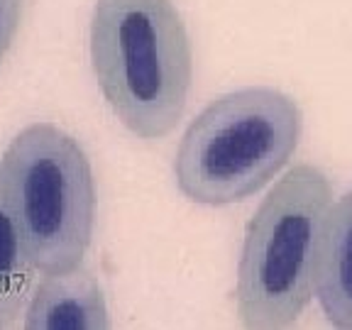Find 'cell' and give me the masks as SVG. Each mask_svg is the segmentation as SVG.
Returning a JSON list of instances; mask_svg holds the SVG:
<instances>
[{
    "label": "cell",
    "mask_w": 352,
    "mask_h": 330,
    "mask_svg": "<svg viewBox=\"0 0 352 330\" xmlns=\"http://www.w3.org/2000/svg\"><path fill=\"white\" fill-rule=\"evenodd\" d=\"M91 66L113 116L140 140L174 132L193 83V47L174 0H96Z\"/></svg>",
    "instance_id": "6da1fadb"
},
{
    "label": "cell",
    "mask_w": 352,
    "mask_h": 330,
    "mask_svg": "<svg viewBox=\"0 0 352 330\" xmlns=\"http://www.w3.org/2000/svg\"><path fill=\"white\" fill-rule=\"evenodd\" d=\"M301 140V110L272 86H245L210 100L182 135L176 188L201 206H230L281 174Z\"/></svg>",
    "instance_id": "7a4b0ae2"
},
{
    "label": "cell",
    "mask_w": 352,
    "mask_h": 330,
    "mask_svg": "<svg viewBox=\"0 0 352 330\" xmlns=\"http://www.w3.org/2000/svg\"><path fill=\"white\" fill-rule=\"evenodd\" d=\"M333 204L330 179L296 164L262 198L245 230L235 274V311L245 328H289L316 296L323 223Z\"/></svg>",
    "instance_id": "3957f363"
},
{
    "label": "cell",
    "mask_w": 352,
    "mask_h": 330,
    "mask_svg": "<svg viewBox=\"0 0 352 330\" xmlns=\"http://www.w3.org/2000/svg\"><path fill=\"white\" fill-rule=\"evenodd\" d=\"M0 176L37 272L81 264L98 208L94 166L81 142L56 122H30L8 142Z\"/></svg>",
    "instance_id": "277c9868"
},
{
    "label": "cell",
    "mask_w": 352,
    "mask_h": 330,
    "mask_svg": "<svg viewBox=\"0 0 352 330\" xmlns=\"http://www.w3.org/2000/svg\"><path fill=\"white\" fill-rule=\"evenodd\" d=\"M22 325L28 330H108L113 318L98 276L81 262L69 270L39 272Z\"/></svg>",
    "instance_id": "5b68a950"
},
{
    "label": "cell",
    "mask_w": 352,
    "mask_h": 330,
    "mask_svg": "<svg viewBox=\"0 0 352 330\" xmlns=\"http://www.w3.org/2000/svg\"><path fill=\"white\" fill-rule=\"evenodd\" d=\"M316 298L330 325L352 330V188L336 198L325 215Z\"/></svg>",
    "instance_id": "8992f818"
},
{
    "label": "cell",
    "mask_w": 352,
    "mask_h": 330,
    "mask_svg": "<svg viewBox=\"0 0 352 330\" xmlns=\"http://www.w3.org/2000/svg\"><path fill=\"white\" fill-rule=\"evenodd\" d=\"M37 276L0 176V328H10L22 316Z\"/></svg>",
    "instance_id": "52a82bcc"
},
{
    "label": "cell",
    "mask_w": 352,
    "mask_h": 330,
    "mask_svg": "<svg viewBox=\"0 0 352 330\" xmlns=\"http://www.w3.org/2000/svg\"><path fill=\"white\" fill-rule=\"evenodd\" d=\"M22 12H25V0H0V66L20 32Z\"/></svg>",
    "instance_id": "ba28073f"
}]
</instances>
